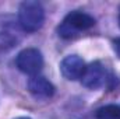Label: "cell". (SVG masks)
Listing matches in <instances>:
<instances>
[{
  "instance_id": "10",
  "label": "cell",
  "mask_w": 120,
  "mask_h": 119,
  "mask_svg": "<svg viewBox=\"0 0 120 119\" xmlns=\"http://www.w3.org/2000/svg\"><path fill=\"white\" fill-rule=\"evenodd\" d=\"M119 27H120V13H119Z\"/></svg>"
},
{
  "instance_id": "5",
  "label": "cell",
  "mask_w": 120,
  "mask_h": 119,
  "mask_svg": "<svg viewBox=\"0 0 120 119\" xmlns=\"http://www.w3.org/2000/svg\"><path fill=\"white\" fill-rule=\"evenodd\" d=\"M85 62L78 55H68L60 63V73L67 80H80L85 71Z\"/></svg>"
},
{
  "instance_id": "1",
  "label": "cell",
  "mask_w": 120,
  "mask_h": 119,
  "mask_svg": "<svg viewBox=\"0 0 120 119\" xmlns=\"http://www.w3.org/2000/svg\"><path fill=\"white\" fill-rule=\"evenodd\" d=\"M45 10L41 3L27 0L18 7V24L24 32H36L43 27Z\"/></svg>"
},
{
  "instance_id": "9",
  "label": "cell",
  "mask_w": 120,
  "mask_h": 119,
  "mask_svg": "<svg viewBox=\"0 0 120 119\" xmlns=\"http://www.w3.org/2000/svg\"><path fill=\"white\" fill-rule=\"evenodd\" d=\"M15 119H31V118H27V116H20V118H15Z\"/></svg>"
},
{
  "instance_id": "3",
  "label": "cell",
  "mask_w": 120,
  "mask_h": 119,
  "mask_svg": "<svg viewBox=\"0 0 120 119\" xmlns=\"http://www.w3.org/2000/svg\"><path fill=\"white\" fill-rule=\"evenodd\" d=\"M15 66L20 71L30 74L31 77L38 76L43 67V56L36 48H25L17 55Z\"/></svg>"
},
{
  "instance_id": "2",
  "label": "cell",
  "mask_w": 120,
  "mask_h": 119,
  "mask_svg": "<svg viewBox=\"0 0 120 119\" xmlns=\"http://www.w3.org/2000/svg\"><path fill=\"white\" fill-rule=\"evenodd\" d=\"M95 23L96 21L91 14L80 11V10H75V11H71V13H68L66 16V18L63 20V23L57 28V32H59V35L61 38L71 39L80 31L91 30L95 25Z\"/></svg>"
},
{
  "instance_id": "7",
  "label": "cell",
  "mask_w": 120,
  "mask_h": 119,
  "mask_svg": "<svg viewBox=\"0 0 120 119\" xmlns=\"http://www.w3.org/2000/svg\"><path fill=\"white\" fill-rule=\"evenodd\" d=\"M95 119H120V105L108 104L96 109Z\"/></svg>"
},
{
  "instance_id": "4",
  "label": "cell",
  "mask_w": 120,
  "mask_h": 119,
  "mask_svg": "<svg viewBox=\"0 0 120 119\" xmlns=\"http://www.w3.org/2000/svg\"><path fill=\"white\" fill-rule=\"evenodd\" d=\"M105 81H106V70L99 60L87 64L85 71L81 77V83L84 87L90 90H98L105 84Z\"/></svg>"
},
{
  "instance_id": "6",
  "label": "cell",
  "mask_w": 120,
  "mask_h": 119,
  "mask_svg": "<svg viewBox=\"0 0 120 119\" xmlns=\"http://www.w3.org/2000/svg\"><path fill=\"white\" fill-rule=\"evenodd\" d=\"M28 91L36 98H50L55 94V86L43 76H32L28 80Z\"/></svg>"
},
{
  "instance_id": "8",
  "label": "cell",
  "mask_w": 120,
  "mask_h": 119,
  "mask_svg": "<svg viewBox=\"0 0 120 119\" xmlns=\"http://www.w3.org/2000/svg\"><path fill=\"white\" fill-rule=\"evenodd\" d=\"M112 45H113V51H115V53L120 58V38H115V39L112 41Z\"/></svg>"
}]
</instances>
